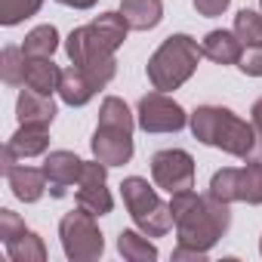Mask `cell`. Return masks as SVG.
Returning a JSON list of instances; mask_svg holds the SVG:
<instances>
[{"label": "cell", "mask_w": 262, "mask_h": 262, "mask_svg": "<svg viewBox=\"0 0 262 262\" xmlns=\"http://www.w3.org/2000/svg\"><path fill=\"white\" fill-rule=\"evenodd\" d=\"M170 210H173V225H176L179 244L204 250V253H210V247H216L219 237H225V231L231 225L228 204L213 198L210 191L207 194H194L191 188L176 191L170 201Z\"/></svg>", "instance_id": "obj_1"}, {"label": "cell", "mask_w": 262, "mask_h": 262, "mask_svg": "<svg viewBox=\"0 0 262 262\" xmlns=\"http://www.w3.org/2000/svg\"><path fill=\"white\" fill-rule=\"evenodd\" d=\"M188 126L198 142L219 148L241 161H256V126L241 120L231 108L222 105H201L191 111Z\"/></svg>", "instance_id": "obj_2"}, {"label": "cell", "mask_w": 262, "mask_h": 262, "mask_svg": "<svg viewBox=\"0 0 262 262\" xmlns=\"http://www.w3.org/2000/svg\"><path fill=\"white\" fill-rule=\"evenodd\" d=\"M133 114H129L126 102L117 96H108L99 108V123L93 133V158L108 164V167H123L133 158Z\"/></svg>", "instance_id": "obj_3"}, {"label": "cell", "mask_w": 262, "mask_h": 262, "mask_svg": "<svg viewBox=\"0 0 262 262\" xmlns=\"http://www.w3.org/2000/svg\"><path fill=\"white\" fill-rule=\"evenodd\" d=\"M201 43L188 34H170L158 50L155 56L148 59V80L155 90L161 93H173L179 90L194 71H198V62H201Z\"/></svg>", "instance_id": "obj_4"}, {"label": "cell", "mask_w": 262, "mask_h": 262, "mask_svg": "<svg viewBox=\"0 0 262 262\" xmlns=\"http://www.w3.org/2000/svg\"><path fill=\"white\" fill-rule=\"evenodd\" d=\"M120 198L126 204L129 219L136 222V228L148 237H164L173 228V210L158 198V191L148 185L142 176H129L120 182Z\"/></svg>", "instance_id": "obj_5"}, {"label": "cell", "mask_w": 262, "mask_h": 262, "mask_svg": "<svg viewBox=\"0 0 262 262\" xmlns=\"http://www.w3.org/2000/svg\"><path fill=\"white\" fill-rule=\"evenodd\" d=\"M65 53H68V59H71L77 68H83V71L96 80L99 90L108 86V83L114 80V74H117V59H114L117 50H114L93 25L74 28V31L68 34V40H65Z\"/></svg>", "instance_id": "obj_6"}, {"label": "cell", "mask_w": 262, "mask_h": 262, "mask_svg": "<svg viewBox=\"0 0 262 262\" xmlns=\"http://www.w3.org/2000/svg\"><path fill=\"white\" fill-rule=\"evenodd\" d=\"M59 237H62V250L71 262H93L105 253V237L96 225V216L86 213L83 207L71 210L62 216L59 222Z\"/></svg>", "instance_id": "obj_7"}, {"label": "cell", "mask_w": 262, "mask_h": 262, "mask_svg": "<svg viewBox=\"0 0 262 262\" xmlns=\"http://www.w3.org/2000/svg\"><path fill=\"white\" fill-rule=\"evenodd\" d=\"M210 194L225 204H262V161H247V167L216 170L210 179Z\"/></svg>", "instance_id": "obj_8"}, {"label": "cell", "mask_w": 262, "mask_h": 262, "mask_svg": "<svg viewBox=\"0 0 262 262\" xmlns=\"http://www.w3.org/2000/svg\"><path fill=\"white\" fill-rule=\"evenodd\" d=\"M136 123L145 133H179L188 123V114L182 111V105L176 99H170L167 93H148L139 99L136 108Z\"/></svg>", "instance_id": "obj_9"}, {"label": "cell", "mask_w": 262, "mask_h": 262, "mask_svg": "<svg viewBox=\"0 0 262 262\" xmlns=\"http://www.w3.org/2000/svg\"><path fill=\"white\" fill-rule=\"evenodd\" d=\"M151 179L170 194L188 191L194 188V158L182 148H164L151 158Z\"/></svg>", "instance_id": "obj_10"}, {"label": "cell", "mask_w": 262, "mask_h": 262, "mask_svg": "<svg viewBox=\"0 0 262 262\" xmlns=\"http://www.w3.org/2000/svg\"><path fill=\"white\" fill-rule=\"evenodd\" d=\"M108 164L102 161H86L83 164V176L77 182V207H83L86 213L93 216H105L111 213L114 201H111V191H108Z\"/></svg>", "instance_id": "obj_11"}, {"label": "cell", "mask_w": 262, "mask_h": 262, "mask_svg": "<svg viewBox=\"0 0 262 262\" xmlns=\"http://www.w3.org/2000/svg\"><path fill=\"white\" fill-rule=\"evenodd\" d=\"M83 164L74 151H50L43 161V173H47V185L53 198H65L71 185L80 182L83 176Z\"/></svg>", "instance_id": "obj_12"}, {"label": "cell", "mask_w": 262, "mask_h": 262, "mask_svg": "<svg viewBox=\"0 0 262 262\" xmlns=\"http://www.w3.org/2000/svg\"><path fill=\"white\" fill-rule=\"evenodd\" d=\"M4 173H7V182H10L13 194H16L19 201H25V204L40 201V198H43V191L50 188V185H47V173H43V170H37V167L10 164V167H4Z\"/></svg>", "instance_id": "obj_13"}, {"label": "cell", "mask_w": 262, "mask_h": 262, "mask_svg": "<svg viewBox=\"0 0 262 262\" xmlns=\"http://www.w3.org/2000/svg\"><path fill=\"white\" fill-rule=\"evenodd\" d=\"M16 117L25 126H50L56 117V102H53V96H43L37 90H22V96L16 102Z\"/></svg>", "instance_id": "obj_14"}, {"label": "cell", "mask_w": 262, "mask_h": 262, "mask_svg": "<svg viewBox=\"0 0 262 262\" xmlns=\"http://www.w3.org/2000/svg\"><path fill=\"white\" fill-rule=\"evenodd\" d=\"M201 53H204V59H210L216 65H237V59L244 53V43L234 31L216 28L201 40Z\"/></svg>", "instance_id": "obj_15"}, {"label": "cell", "mask_w": 262, "mask_h": 262, "mask_svg": "<svg viewBox=\"0 0 262 262\" xmlns=\"http://www.w3.org/2000/svg\"><path fill=\"white\" fill-rule=\"evenodd\" d=\"M96 93H99V86H96V80H93L83 68L71 65V68H65V71H62V80H59V96H62V102H65V105L80 108V105H86Z\"/></svg>", "instance_id": "obj_16"}, {"label": "cell", "mask_w": 262, "mask_h": 262, "mask_svg": "<svg viewBox=\"0 0 262 262\" xmlns=\"http://www.w3.org/2000/svg\"><path fill=\"white\" fill-rule=\"evenodd\" d=\"M120 13L133 31H151L164 19V0H120Z\"/></svg>", "instance_id": "obj_17"}, {"label": "cell", "mask_w": 262, "mask_h": 262, "mask_svg": "<svg viewBox=\"0 0 262 262\" xmlns=\"http://www.w3.org/2000/svg\"><path fill=\"white\" fill-rule=\"evenodd\" d=\"M50 148V133L47 126H25L19 123V129L13 133V139L7 142V151L19 161V158H37Z\"/></svg>", "instance_id": "obj_18"}, {"label": "cell", "mask_w": 262, "mask_h": 262, "mask_svg": "<svg viewBox=\"0 0 262 262\" xmlns=\"http://www.w3.org/2000/svg\"><path fill=\"white\" fill-rule=\"evenodd\" d=\"M59 80H62V68L53 59H28V65H25V86L28 90L53 96V93H59Z\"/></svg>", "instance_id": "obj_19"}, {"label": "cell", "mask_w": 262, "mask_h": 262, "mask_svg": "<svg viewBox=\"0 0 262 262\" xmlns=\"http://www.w3.org/2000/svg\"><path fill=\"white\" fill-rule=\"evenodd\" d=\"M117 253L126 262H155L158 259V247L148 241V234H139V231H120L117 234Z\"/></svg>", "instance_id": "obj_20"}, {"label": "cell", "mask_w": 262, "mask_h": 262, "mask_svg": "<svg viewBox=\"0 0 262 262\" xmlns=\"http://www.w3.org/2000/svg\"><path fill=\"white\" fill-rule=\"evenodd\" d=\"M59 50V31L56 25H37L28 31L25 43H22V53L28 59H53V53Z\"/></svg>", "instance_id": "obj_21"}, {"label": "cell", "mask_w": 262, "mask_h": 262, "mask_svg": "<svg viewBox=\"0 0 262 262\" xmlns=\"http://www.w3.org/2000/svg\"><path fill=\"white\" fill-rule=\"evenodd\" d=\"M4 247H7V256L13 262H43L47 259V247H43L40 234H34L31 228H25L19 237L7 241Z\"/></svg>", "instance_id": "obj_22"}, {"label": "cell", "mask_w": 262, "mask_h": 262, "mask_svg": "<svg viewBox=\"0 0 262 262\" xmlns=\"http://www.w3.org/2000/svg\"><path fill=\"white\" fill-rule=\"evenodd\" d=\"M25 65H28V56L22 53V47H4V53H0V77H4L7 86L25 83Z\"/></svg>", "instance_id": "obj_23"}, {"label": "cell", "mask_w": 262, "mask_h": 262, "mask_svg": "<svg viewBox=\"0 0 262 262\" xmlns=\"http://www.w3.org/2000/svg\"><path fill=\"white\" fill-rule=\"evenodd\" d=\"M90 25H93L114 50L126 40V31H129V22L123 19V13H102V16H96Z\"/></svg>", "instance_id": "obj_24"}, {"label": "cell", "mask_w": 262, "mask_h": 262, "mask_svg": "<svg viewBox=\"0 0 262 262\" xmlns=\"http://www.w3.org/2000/svg\"><path fill=\"white\" fill-rule=\"evenodd\" d=\"M43 7V0H0V25H19L31 16H37V10Z\"/></svg>", "instance_id": "obj_25"}, {"label": "cell", "mask_w": 262, "mask_h": 262, "mask_svg": "<svg viewBox=\"0 0 262 262\" xmlns=\"http://www.w3.org/2000/svg\"><path fill=\"white\" fill-rule=\"evenodd\" d=\"M234 34L241 37V43H244V47L262 43V13L241 10V13L234 16Z\"/></svg>", "instance_id": "obj_26"}, {"label": "cell", "mask_w": 262, "mask_h": 262, "mask_svg": "<svg viewBox=\"0 0 262 262\" xmlns=\"http://www.w3.org/2000/svg\"><path fill=\"white\" fill-rule=\"evenodd\" d=\"M237 68H241L247 77H262V43L244 47V53H241V59H237Z\"/></svg>", "instance_id": "obj_27"}, {"label": "cell", "mask_w": 262, "mask_h": 262, "mask_svg": "<svg viewBox=\"0 0 262 262\" xmlns=\"http://www.w3.org/2000/svg\"><path fill=\"white\" fill-rule=\"evenodd\" d=\"M22 231H25V222H22L19 213H13V210H0V237H4V244L13 241V237H19Z\"/></svg>", "instance_id": "obj_28"}, {"label": "cell", "mask_w": 262, "mask_h": 262, "mask_svg": "<svg viewBox=\"0 0 262 262\" xmlns=\"http://www.w3.org/2000/svg\"><path fill=\"white\" fill-rule=\"evenodd\" d=\"M228 4H231V0H194V10H198L201 16L213 19V16H222V13L228 10Z\"/></svg>", "instance_id": "obj_29"}, {"label": "cell", "mask_w": 262, "mask_h": 262, "mask_svg": "<svg viewBox=\"0 0 262 262\" xmlns=\"http://www.w3.org/2000/svg\"><path fill=\"white\" fill-rule=\"evenodd\" d=\"M173 259H176V262H179V259H198V262H204L207 253H204V250H194V247H185V244H176Z\"/></svg>", "instance_id": "obj_30"}, {"label": "cell", "mask_w": 262, "mask_h": 262, "mask_svg": "<svg viewBox=\"0 0 262 262\" xmlns=\"http://www.w3.org/2000/svg\"><path fill=\"white\" fill-rule=\"evenodd\" d=\"M250 123L256 126V133H262V96L253 102V108H250Z\"/></svg>", "instance_id": "obj_31"}, {"label": "cell", "mask_w": 262, "mask_h": 262, "mask_svg": "<svg viewBox=\"0 0 262 262\" xmlns=\"http://www.w3.org/2000/svg\"><path fill=\"white\" fill-rule=\"evenodd\" d=\"M56 4H62V7H71V10H93L99 0H56Z\"/></svg>", "instance_id": "obj_32"}, {"label": "cell", "mask_w": 262, "mask_h": 262, "mask_svg": "<svg viewBox=\"0 0 262 262\" xmlns=\"http://www.w3.org/2000/svg\"><path fill=\"white\" fill-rule=\"evenodd\" d=\"M259 253H262V237H259Z\"/></svg>", "instance_id": "obj_33"}, {"label": "cell", "mask_w": 262, "mask_h": 262, "mask_svg": "<svg viewBox=\"0 0 262 262\" xmlns=\"http://www.w3.org/2000/svg\"><path fill=\"white\" fill-rule=\"evenodd\" d=\"M259 7H262V0H259Z\"/></svg>", "instance_id": "obj_34"}]
</instances>
